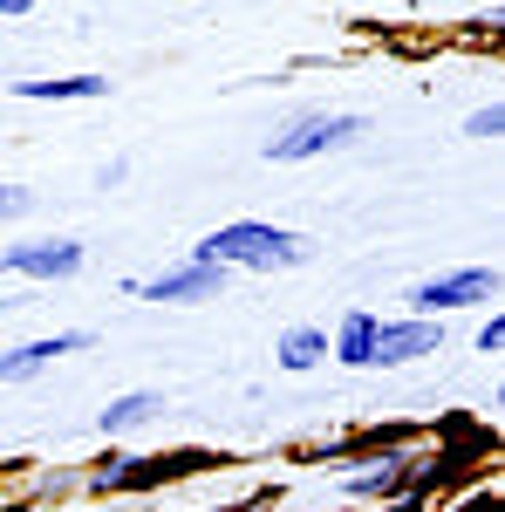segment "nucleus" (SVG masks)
Segmentation results:
<instances>
[{"mask_svg": "<svg viewBox=\"0 0 505 512\" xmlns=\"http://www.w3.org/2000/svg\"><path fill=\"white\" fill-rule=\"evenodd\" d=\"M376 335H383V321L362 315V308H349V315H342V328L328 335V355H335V362H349V369H369V355H376Z\"/></svg>", "mask_w": 505, "mask_h": 512, "instance_id": "nucleus-10", "label": "nucleus"}, {"mask_svg": "<svg viewBox=\"0 0 505 512\" xmlns=\"http://www.w3.org/2000/svg\"><path fill=\"white\" fill-rule=\"evenodd\" d=\"M82 239H7L0 246V274H28V280H76L82 274Z\"/></svg>", "mask_w": 505, "mask_h": 512, "instance_id": "nucleus-5", "label": "nucleus"}, {"mask_svg": "<svg viewBox=\"0 0 505 512\" xmlns=\"http://www.w3.org/2000/svg\"><path fill=\"white\" fill-rule=\"evenodd\" d=\"M226 267H212V260H198L185 253L178 267H157L144 280H123V294H137V301H157V308H185V301H212V294H226Z\"/></svg>", "mask_w": 505, "mask_h": 512, "instance_id": "nucleus-4", "label": "nucleus"}, {"mask_svg": "<svg viewBox=\"0 0 505 512\" xmlns=\"http://www.w3.org/2000/svg\"><path fill=\"white\" fill-rule=\"evenodd\" d=\"M410 472H417L410 451H383V458H369V465H349V472H342V492H349V499H396V492L410 485Z\"/></svg>", "mask_w": 505, "mask_h": 512, "instance_id": "nucleus-8", "label": "nucleus"}, {"mask_svg": "<svg viewBox=\"0 0 505 512\" xmlns=\"http://www.w3.org/2000/svg\"><path fill=\"white\" fill-rule=\"evenodd\" d=\"M314 362H328V335H321V328H287V335H280V369L301 376Z\"/></svg>", "mask_w": 505, "mask_h": 512, "instance_id": "nucleus-12", "label": "nucleus"}, {"mask_svg": "<svg viewBox=\"0 0 505 512\" xmlns=\"http://www.w3.org/2000/svg\"><path fill=\"white\" fill-rule=\"evenodd\" d=\"M21 103H103L110 96V76H28L14 82Z\"/></svg>", "mask_w": 505, "mask_h": 512, "instance_id": "nucleus-9", "label": "nucleus"}, {"mask_svg": "<svg viewBox=\"0 0 505 512\" xmlns=\"http://www.w3.org/2000/svg\"><path fill=\"white\" fill-rule=\"evenodd\" d=\"M192 253L212 260V267H226V274H287V267L308 260V239L273 226V219H226L219 233L198 239Z\"/></svg>", "mask_w": 505, "mask_h": 512, "instance_id": "nucleus-1", "label": "nucleus"}, {"mask_svg": "<svg viewBox=\"0 0 505 512\" xmlns=\"http://www.w3.org/2000/svg\"><path fill=\"white\" fill-rule=\"evenodd\" d=\"M76 349H96V335H82V328H62V335L14 342V349L0 355V383H28V376H41L48 362H62V355H76Z\"/></svg>", "mask_w": 505, "mask_h": 512, "instance_id": "nucleus-7", "label": "nucleus"}, {"mask_svg": "<svg viewBox=\"0 0 505 512\" xmlns=\"http://www.w3.org/2000/svg\"><path fill=\"white\" fill-rule=\"evenodd\" d=\"M14 14H28V0H0V21H14Z\"/></svg>", "mask_w": 505, "mask_h": 512, "instance_id": "nucleus-16", "label": "nucleus"}, {"mask_svg": "<svg viewBox=\"0 0 505 512\" xmlns=\"http://www.w3.org/2000/svg\"><path fill=\"white\" fill-rule=\"evenodd\" d=\"M499 301V267H451V274L437 280H417L410 287V315H458V308H492Z\"/></svg>", "mask_w": 505, "mask_h": 512, "instance_id": "nucleus-3", "label": "nucleus"}, {"mask_svg": "<svg viewBox=\"0 0 505 512\" xmlns=\"http://www.w3.org/2000/svg\"><path fill=\"white\" fill-rule=\"evenodd\" d=\"M157 410H164V396H157V390H130V396H117V403H103L96 431H103V437H130L137 424H151Z\"/></svg>", "mask_w": 505, "mask_h": 512, "instance_id": "nucleus-11", "label": "nucleus"}, {"mask_svg": "<svg viewBox=\"0 0 505 512\" xmlns=\"http://www.w3.org/2000/svg\"><path fill=\"white\" fill-rule=\"evenodd\" d=\"M471 349H478V355H499V349H505V321L485 315V321H478V342H471Z\"/></svg>", "mask_w": 505, "mask_h": 512, "instance_id": "nucleus-15", "label": "nucleus"}, {"mask_svg": "<svg viewBox=\"0 0 505 512\" xmlns=\"http://www.w3.org/2000/svg\"><path fill=\"white\" fill-rule=\"evenodd\" d=\"M499 130H505V110L499 103H478L465 117V137H478V144H499Z\"/></svg>", "mask_w": 505, "mask_h": 512, "instance_id": "nucleus-13", "label": "nucleus"}, {"mask_svg": "<svg viewBox=\"0 0 505 512\" xmlns=\"http://www.w3.org/2000/svg\"><path fill=\"white\" fill-rule=\"evenodd\" d=\"M28 205H35V192H28V185H0V226H7V219H21Z\"/></svg>", "mask_w": 505, "mask_h": 512, "instance_id": "nucleus-14", "label": "nucleus"}, {"mask_svg": "<svg viewBox=\"0 0 505 512\" xmlns=\"http://www.w3.org/2000/svg\"><path fill=\"white\" fill-rule=\"evenodd\" d=\"M362 130H369V123L349 117V110H308V117L280 123L260 158H267V164H314V158H335V151L362 144Z\"/></svg>", "mask_w": 505, "mask_h": 512, "instance_id": "nucleus-2", "label": "nucleus"}, {"mask_svg": "<svg viewBox=\"0 0 505 512\" xmlns=\"http://www.w3.org/2000/svg\"><path fill=\"white\" fill-rule=\"evenodd\" d=\"M430 349H444V321H430V315L383 321V335H376V355H369V369H410V362H424Z\"/></svg>", "mask_w": 505, "mask_h": 512, "instance_id": "nucleus-6", "label": "nucleus"}, {"mask_svg": "<svg viewBox=\"0 0 505 512\" xmlns=\"http://www.w3.org/2000/svg\"><path fill=\"white\" fill-rule=\"evenodd\" d=\"M14 301H21V294H0V315H7V308H14Z\"/></svg>", "mask_w": 505, "mask_h": 512, "instance_id": "nucleus-17", "label": "nucleus"}]
</instances>
